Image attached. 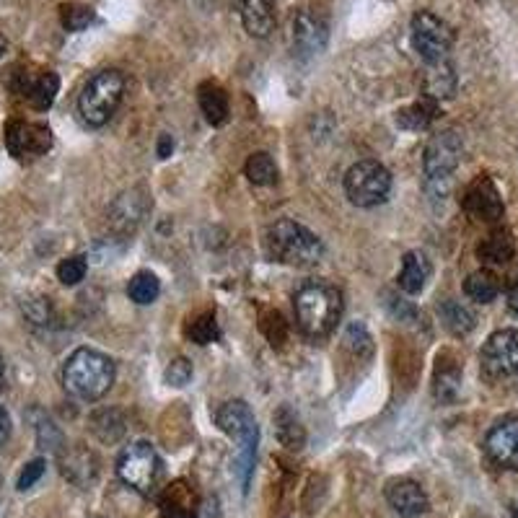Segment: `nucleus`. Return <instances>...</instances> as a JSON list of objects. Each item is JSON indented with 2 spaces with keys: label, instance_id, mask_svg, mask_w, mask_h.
I'll return each instance as SVG.
<instances>
[{
  "label": "nucleus",
  "instance_id": "f257e3e1",
  "mask_svg": "<svg viewBox=\"0 0 518 518\" xmlns=\"http://www.w3.org/2000/svg\"><path fill=\"white\" fill-rule=\"evenodd\" d=\"M293 309H296L298 329L311 340H319V337H327L340 322L342 293L335 285L311 280L296 291Z\"/></svg>",
  "mask_w": 518,
  "mask_h": 518
},
{
  "label": "nucleus",
  "instance_id": "f03ea898",
  "mask_svg": "<svg viewBox=\"0 0 518 518\" xmlns=\"http://www.w3.org/2000/svg\"><path fill=\"white\" fill-rule=\"evenodd\" d=\"M114 373L117 371L109 355L91 348H78L76 353H70L63 366V389L73 399L96 402L112 389Z\"/></svg>",
  "mask_w": 518,
  "mask_h": 518
},
{
  "label": "nucleus",
  "instance_id": "7ed1b4c3",
  "mask_svg": "<svg viewBox=\"0 0 518 518\" xmlns=\"http://www.w3.org/2000/svg\"><path fill=\"white\" fill-rule=\"evenodd\" d=\"M215 423L231 441H236V472H239L241 490L247 493L249 485H252L254 462H257V420H254L247 402L234 399V402H226L221 410L215 412Z\"/></svg>",
  "mask_w": 518,
  "mask_h": 518
},
{
  "label": "nucleus",
  "instance_id": "20e7f679",
  "mask_svg": "<svg viewBox=\"0 0 518 518\" xmlns=\"http://www.w3.org/2000/svg\"><path fill=\"white\" fill-rule=\"evenodd\" d=\"M265 249L275 262L291 267H314L324 257L322 239L306 226L288 221V218L267 228Z\"/></svg>",
  "mask_w": 518,
  "mask_h": 518
},
{
  "label": "nucleus",
  "instance_id": "39448f33",
  "mask_svg": "<svg viewBox=\"0 0 518 518\" xmlns=\"http://www.w3.org/2000/svg\"><path fill=\"white\" fill-rule=\"evenodd\" d=\"M122 94H125V78L120 70L107 68L94 73L78 96V112L83 122L91 127L107 125L120 107Z\"/></svg>",
  "mask_w": 518,
  "mask_h": 518
},
{
  "label": "nucleus",
  "instance_id": "423d86ee",
  "mask_svg": "<svg viewBox=\"0 0 518 518\" xmlns=\"http://www.w3.org/2000/svg\"><path fill=\"white\" fill-rule=\"evenodd\" d=\"M117 474L127 487H133L135 493L151 498L161 487L164 464L151 443L135 441L122 449L120 459H117Z\"/></svg>",
  "mask_w": 518,
  "mask_h": 518
},
{
  "label": "nucleus",
  "instance_id": "0eeeda50",
  "mask_svg": "<svg viewBox=\"0 0 518 518\" xmlns=\"http://www.w3.org/2000/svg\"><path fill=\"white\" fill-rule=\"evenodd\" d=\"M462 153L464 143L454 130H443V133H436L428 140L423 153V171L428 187L436 190V195H446L454 171L462 164Z\"/></svg>",
  "mask_w": 518,
  "mask_h": 518
},
{
  "label": "nucleus",
  "instance_id": "6e6552de",
  "mask_svg": "<svg viewBox=\"0 0 518 518\" xmlns=\"http://www.w3.org/2000/svg\"><path fill=\"white\" fill-rule=\"evenodd\" d=\"M392 192V174L379 161H358L345 174V195L358 208H376Z\"/></svg>",
  "mask_w": 518,
  "mask_h": 518
},
{
  "label": "nucleus",
  "instance_id": "1a4fd4ad",
  "mask_svg": "<svg viewBox=\"0 0 518 518\" xmlns=\"http://www.w3.org/2000/svg\"><path fill=\"white\" fill-rule=\"evenodd\" d=\"M410 34L412 47H415L417 55L423 57L425 63L436 65L449 60V52L454 47V29L443 19H438L436 13L417 11L412 16Z\"/></svg>",
  "mask_w": 518,
  "mask_h": 518
},
{
  "label": "nucleus",
  "instance_id": "9d476101",
  "mask_svg": "<svg viewBox=\"0 0 518 518\" xmlns=\"http://www.w3.org/2000/svg\"><path fill=\"white\" fill-rule=\"evenodd\" d=\"M480 366L487 379L518 376V329H500L487 337L480 353Z\"/></svg>",
  "mask_w": 518,
  "mask_h": 518
},
{
  "label": "nucleus",
  "instance_id": "9b49d317",
  "mask_svg": "<svg viewBox=\"0 0 518 518\" xmlns=\"http://www.w3.org/2000/svg\"><path fill=\"white\" fill-rule=\"evenodd\" d=\"M8 86L13 94H19L26 104L37 112H45L55 102L57 89H60V78L52 70L37 68H13Z\"/></svg>",
  "mask_w": 518,
  "mask_h": 518
},
{
  "label": "nucleus",
  "instance_id": "f8f14e48",
  "mask_svg": "<svg viewBox=\"0 0 518 518\" xmlns=\"http://www.w3.org/2000/svg\"><path fill=\"white\" fill-rule=\"evenodd\" d=\"M6 148L19 161H34L52 148V130L42 122L11 120L6 125Z\"/></svg>",
  "mask_w": 518,
  "mask_h": 518
},
{
  "label": "nucleus",
  "instance_id": "ddd939ff",
  "mask_svg": "<svg viewBox=\"0 0 518 518\" xmlns=\"http://www.w3.org/2000/svg\"><path fill=\"white\" fill-rule=\"evenodd\" d=\"M462 208L469 218L480 223H498L506 213V205H503V197H500L498 187L490 177H477L467 187L462 197Z\"/></svg>",
  "mask_w": 518,
  "mask_h": 518
},
{
  "label": "nucleus",
  "instance_id": "4468645a",
  "mask_svg": "<svg viewBox=\"0 0 518 518\" xmlns=\"http://www.w3.org/2000/svg\"><path fill=\"white\" fill-rule=\"evenodd\" d=\"M490 462L503 469H518V417H506L490 428L485 438Z\"/></svg>",
  "mask_w": 518,
  "mask_h": 518
},
{
  "label": "nucleus",
  "instance_id": "2eb2a0df",
  "mask_svg": "<svg viewBox=\"0 0 518 518\" xmlns=\"http://www.w3.org/2000/svg\"><path fill=\"white\" fill-rule=\"evenodd\" d=\"M293 45L301 55H316L327 45V24L311 8H298L293 13Z\"/></svg>",
  "mask_w": 518,
  "mask_h": 518
},
{
  "label": "nucleus",
  "instance_id": "dca6fc26",
  "mask_svg": "<svg viewBox=\"0 0 518 518\" xmlns=\"http://www.w3.org/2000/svg\"><path fill=\"white\" fill-rule=\"evenodd\" d=\"M158 511L161 518H197L200 513V498L195 487L187 480H174L158 493Z\"/></svg>",
  "mask_w": 518,
  "mask_h": 518
},
{
  "label": "nucleus",
  "instance_id": "f3484780",
  "mask_svg": "<svg viewBox=\"0 0 518 518\" xmlns=\"http://www.w3.org/2000/svg\"><path fill=\"white\" fill-rule=\"evenodd\" d=\"M386 503L402 518H420L428 513L430 503L420 482L415 480H394L386 487Z\"/></svg>",
  "mask_w": 518,
  "mask_h": 518
},
{
  "label": "nucleus",
  "instance_id": "a211bd4d",
  "mask_svg": "<svg viewBox=\"0 0 518 518\" xmlns=\"http://www.w3.org/2000/svg\"><path fill=\"white\" fill-rule=\"evenodd\" d=\"M241 21L249 37H267L275 26V6L272 0H241Z\"/></svg>",
  "mask_w": 518,
  "mask_h": 518
},
{
  "label": "nucleus",
  "instance_id": "6ab92c4d",
  "mask_svg": "<svg viewBox=\"0 0 518 518\" xmlns=\"http://www.w3.org/2000/svg\"><path fill=\"white\" fill-rule=\"evenodd\" d=\"M197 104H200L205 120H208L210 125H226L228 114H231V104H228V94L223 91V86H218L215 81L200 83V89H197Z\"/></svg>",
  "mask_w": 518,
  "mask_h": 518
},
{
  "label": "nucleus",
  "instance_id": "aec40b11",
  "mask_svg": "<svg viewBox=\"0 0 518 518\" xmlns=\"http://www.w3.org/2000/svg\"><path fill=\"white\" fill-rule=\"evenodd\" d=\"M516 254V239L508 228H495L493 234L485 236L477 247V257L487 265H508Z\"/></svg>",
  "mask_w": 518,
  "mask_h": 518
},
{
  "label": "nucleus",
  "instance_id": "412c9836",
  "mask_svg": "<svg viewBox=\"0 0 518 518\" xmlns=\"http://www.w3.org/2000/svg\"><path fill=\"white\" fill-rule=\"evenodd\" d=\"M430 259L423 252H407L402 259V270H399V288L410 296L420 293L430 280Z\"/></svg>",
  "mask_w": 518,
  "mask_h": 518
},
{
  "label": "nucleus",
  "instance_id": "4be33fe9",
  "mask_svg": "<svg viewBox=\"0 0 518 518\" xmlns=\"http://www.w3.org/2000/svg\"><path fill=\"white\" fill-rule=\"evenodd\" d=\"M454 91H456V73L454 68H451L449 60L428 65V76H425V96L433 99V102H441V99H451Z\"/></svg>",
  "mask_w": 518,
  "mask_h": 518
},
{
  "label": "nucleus",
  "instance_id": "5701e85b",
  "mask_svg": "<svg viewBox=\"0 0 518 518\" xmlns=\"http://www.w3.org/2000/svg\"><path fill=\"white\" fill-rule=\"evenodd\" d=\"M438 117V102L433 99H420V102L410 104V107L399 109L397 112V125L402 130H410V133H420V130H428L433 125V120Z\"/></svg>",
  "mask_w": 518,
  "mask_h": 518
},
{
  "label": "nucleus",
  "instance_id": "b1692460",
  "mask_svg": "<svg viewBox=\"0 0 518 518\" xmlns=\"http://www.w3.org/2000/svg\"><path fill=\"white\" fill-rule=\"evenodd\" d=\"M272 420H275V433H278L280 443H283L285 449H301V446H304L306 430L291 407H280Z\"/></svg>",
  "mask_w": 518,
  "mask_h": 518
},
{
  "label": "nucleus",
  "instance_id": "393cba45",
  "mask_svg": "<svg viewBox=\"0 0 518 518\" xmlns=\"http://www.w3.org/2000/svg\"><path fill=\"white\" fill-rule=\"evenodd\" d=\"M464 293L477 304H490L500 293V278L490 270H477L464 280Z\"/></svg>",
  "mask_w": 518,
  "mask_h": 518
},
{
  "label": "nucleus",
  "instance_id": "a878e982",
  "mask_svg": "<svg viewBox=\"0 0 518 518\" xmlns=\"http://www.w3.org/2000/svg\"><path fill=\"white\" fill-rule=\"evenodd\" d=\"M158 293H161V280L148 270L135 272L133 278H130V283H127V296H130V301H135V304L140 306L153 304L158 298Z\"/></svg>",
  "mask_w": 518,
  "mask_h": 518
},
{
  "label": "nucleus",
  "instance_id": "bb28decb",
  "mask_svg": "<svg viewBox=\"0 0 518 518\" xmlns=\"http://www.w3.org/2000/svg\"><path fill=\"white\" fill-rule=\"evenodd\" d=\"M244 174H247L249 182L257 184V187H270V184L278 182V166H275L270 153H252V156L247 158Z\"/></svg>",
  "mask_w": 518,
  "mask_h": 518
},
{
  "label": "nucleus",
  "instance_id": "cd10ccee",
  "mask_svg": "<svg viewBox=\"0 0 518 518\" xmlns=\"http://www.w3.org/2000/svg\"><path fill=\"white\" fill-rule=\"evenodd\" d=\"M438 314H441L446 329H451L454 335H467V332H472L474 314L467 309V306H462L459 301H454V298L443 301V304L438 306Z\"/></svg>",
  "mask_w": 518,
  "mask_h": 518
},
{
  "label": "nucleus",
  "instance_id": "c85d7f7f",
  "mask_svg": "<svg viewBox=\"0 0 518 518\" xmlns=\"http://www.w3.org/2000/svg\"><path fill=\"white\" fill-rule=\"evenodd\" d=\"M91 430L104 443H112L125 433V420H122V415L117 410H99L91 417Z\"/></svg>",
  "mask_w": 518,
  "mask_h": 518
},
{
  "label": "nucleus",
  "instance_id": "c756f323",
  "mask_svg": "<svg viewBox=\"0 0 518 518\" xmlns=\"http://www.w3.org/2000/svg\"><path fill=\"white\" fill-rule=\"evenodd\" d=\"M459 384H462V373L456 366H443V361L438 358L436 368V399L438 402H454L456 394H459Z\"/></svg>",
  "mask_w": 518,
  "mask_h": 518
},
{
  "label": "nucleus",
  "instance_id": "7c9ffc66",
  "mask_svg": "<svg viewBox=\"0 0 518 518\" xmlns=\"http://www.w3.org/2000/svg\"><path fill=\"white\" fill-rule=\"evenodd\" d=\"M187 337H190L192 342H197V345H210V342H215L218 337H221V332H218V322H215V314H200L195 316V319H190V324H187Z\"/></svg>",
  "mask_w": 518,
  "mask_h": 518
},
{
  "label": "nucleus",
  "instance_id": "2f4dec72",
  "mask_svg": "<svg viewBox=\"0 0 518 518\" xmlns=\"http://www.w3.org/2000/svg\"><path fill=\"white\" fill-rule=\"evenodd\" d=\"M60 21H63V26L68 32H83V29L94 21V8L70 3V6L60 8Z\"/></svg>",
  "mask_w": 518,
  "mask_h": 518
},
{
  "label": "nucleus",
  "instance_id": "473e14b6",
  "mask_svg": "<svg viewBox=\"0 0 518 518\" xmlns=\"http://www.w3.org/2000/svg\"><path fill=\"white\" fill-rule=\"evenodd\" d=\"M86 272H89V262H86V257L76 254V257L63 259V262L57 265V280L63 285H78L86 278Z\"/></svg>",
  "mask_w": 518,
  "mask_h": 518
},
{
  "label": "nucleus",
  "instance_id": "72a5a7b5",
  "mask_svg": "<svg viewBox=\"0 0 518 518\" xmlns=\"http://www.w3.org/2000/svg\"><path fill=\"white\" fill-rule=\"evenodd\" d=\"M259 327H262V332H265L267 340H270L272 345H283L285 322L278 311H262V322H259Z\"/></svg>",
  "mask_w": 518,
  "mask_h": 518
},
{
  "label": "nucleus",
  "instance_id": "f704fd0d",
  "mask_svg": "<svg viewBox=\"0 0 518 518\" xmlns=\"http://www.w3.org/2000/svg\"><path fill=\"white\" fill-rule=\"evenodd\" d=\"M164 379L169 386H177V389H182V386L190 384L192 379V363L184 361V358H177V361H171V366L166 368Z\"/></svg>",
  "mask_w": 518,
  "mask_h": 518
},
{
  "label": "nucleus",
  "instance_id": "c9c22d12",
  "mask_svg": "<svg viewBox=\"0 0 518 518\" xmlns=\"http://www.w3.org/2000/svg\"><path fill=\"white\" fill-rule=\"evenodd\" d=\"M45 469H47L45 459H34V462H29L24 469H21L16 487H19V490H29V487H34L39 480H42Z\"/></svg>",
  "mask_w": 518,
  "mask_h": 518
},
{
  "label": "nucleus",
  "instance_id": "e433bc0d",
  "mask_svg": "<svg viewBox=\"0 0 518 518\" xmlns=\"http://www.w3.org/2000/svg\"><path fill=\"white\" fill-rule=\"evenodd\" d=\"M11 438V415L0 407V446Z\"/></svg>",
  "mask_w": 518,
  "mask_h": 518
},
{
  "label": "nucleus",
  "instance_id": "4c0bfd02",
  "mask_svg": "<svg viewBox=\"0 0 518 518\" xmlns=\"http://www.w3.org/2000/svg\"><path fill=\"white\" fill-rule=\"evenodd\" d=\"M171 151H174V140H171V135H161V138H158V158H169Z\"/></svg>",
  "mask_w": 518,
  "mask_h": 518
},
{
  "label": "nucleus",
  "instance_id": "58836bf2",
  "mask_svg": "<svg viewBox=\"0 0 518 518\" xmlns=\"http://www.w3.org/2000/svg\"><path fill=\"white\" fill-rule=\"evenodd\" d=\"M508 306H511V309L518 314V275H516V280L511 283V288H508Z\"/></svg>",
  "mask_w": 518,
  "mask_h": 518
},
{
  "label": "nucleus",
  "instance_id": "ea45409f",
  "mask_svg": "<svg viewBox=\"0 0 518 518\" xmlns=\"http://www.w3.org/2000/svg\"><path fill=\"white\" fill-rule=\"evenodd\" d=\"M3 384H6V366H3V358H0V392H3Z\"/></svg>",
  "mask_w": 518,
  "mask_h": 518
},
{
  "label": "nucleus",
  "instance_id": "a19ab883",
  "mask_svg": "<svg viewBox=\"0 0 518 518\" xmlns=\"http://www.w3.org/2000/svg\"><path fill=\"white\" fill-rule=\"evenodd\" d=\"M6 50H8V42H6V37L0 34V57L6 55Z\"/></svg>",
  "mask_w": 518,
  "mask_h": 518
},
{
  "label": "nucleus",
  "instance_id": "79ce46f5",
  "mask_svg": "<svg viewBox=\"0 0 518 518\" xmlns=\"http://www.w3.org/2000/svg\"><path fill=\"white\" fill-rule=\"evenodd\" d=\"M513 518H518V506H516V511H513Z\"/></svg>",
  "mask_w": 518,
  "mask_h": 518
},
{
  "label": "nucleus",
  "instance_id": "37998d69",
  "mask_svg": "<svg viewBox=\"0 0 518 518\" xmlns=\"http://www.w3.org/2000/svg\"><path fill=\"white\" fill-rule=\"evenodd\" d=\"M0 482H3V480H0Z\"/></svg>",
  "mask_w": 518,
  "mask_h": 518
}]
</instances>
